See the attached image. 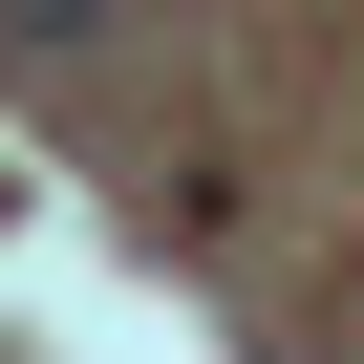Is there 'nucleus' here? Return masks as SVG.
Returning <instances> with one entry per match:
<instances>
[{
  "label": "nucleus",
  "instance_id": "nucleus-1",
  "mask_svg": "<svg viewBox=\"0 0 364 364\" xmlns=\"http://www.w3.org/2000/svg\"><path fill=\"white\" fill-rule=\"evenodd\" d=\"M86 22H107V0H0V65H65Z\"/></svg>",
  "mask_w": 364,
  "mask_h": 364
}]
</instances>
